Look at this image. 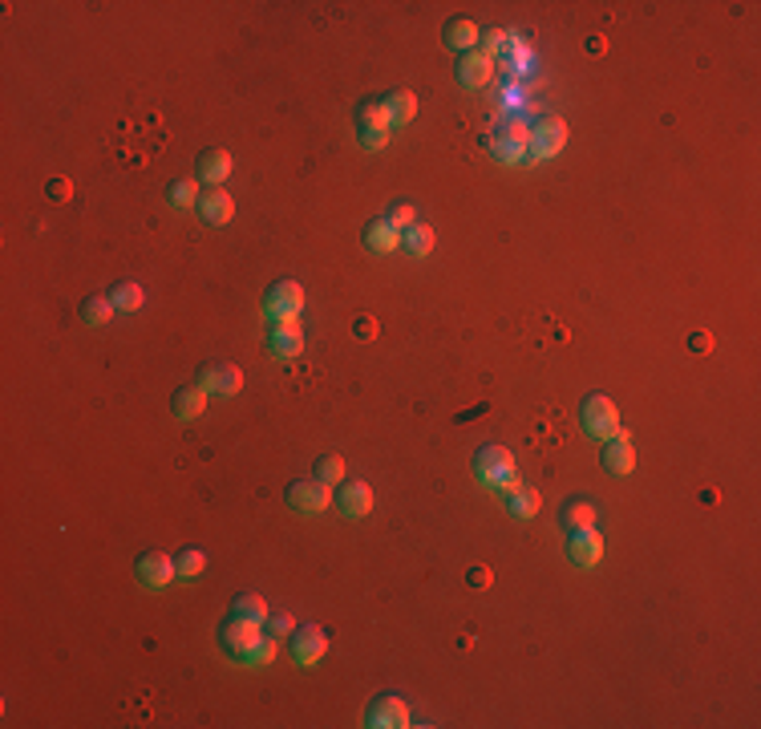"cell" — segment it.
Segmentation results:
<instances>
[{
    "instance_id": "1",
    "label": "cell",
    "mask_w": 761,
    "mask_h": 729,
    "mask_svg": "<svg viewBox=\"0 0 761 729\" xmlns=\"http://www.w3.org/2000/svg\"><path fill=\"white\" fill-rule=\"evenodd\" d=\"M474 474H478V482L490 487V490H503V495H514V490H519L514 458H511V450H503V446H482V450L474 454Z\"/></svg>"
},
{
    "instance_id": "36",
    "label": "cell",
    "mask_w": 761,
    "mask_h": 729,
    "mask_svg": "<svg viewBox=\"0 0 761 729\" xmlns=\"http://www.w3.org/2000/svg\"><path fill=\"white\" fill-rule=\"evenodd\" d=\"M45 191H49V199L69 203V199H73V182H69V179H49V187H45Z\"/></svg>"
},
{
    "instance_id": "29",
    "label": "cell",
    "mask_w": 761,
    "mask_h": 729,
    "mask_svg": "<svg viewBox=\"0 0 761 729\" xmlns=\"http://www.w3.org/2000/svg\"><path fill=\"white\" fill-rule=\"evenodd\" d=\"M207 567V556H203L199 547H182L179 556H174V572H179L182 579H195Z\"/></svg>"
},
{
    "instance_id": "16",
    "label": "cell",
    "mask_w": 761,
    "mask_h": 729,
    "mask_svg": "<svg viewBox=\"0 0 761 729\" xmlns=\"http://www.w3.org/2000/svg\"><path fill=\"white\" fill-rule=\"evenodd\" d=\"M199 215L211 223V227H223L235 215V199H231L223 187H211L207 195H199Z\"/></svg>"
},
{
    "instance_id": "8",
    "label": "cell",
    "mask_w": 761,
    "mask_h": 729,
    "mask_svg": "<svg viewBox=\"0 0 761 729\" xmlns=\"http://www.w3.org/2000/svg\"><path fill=\"white\" fill-rule=\"evenodd\" d=\"M410 721H413V713L401 697H377L369 705V713H365V725H373V729H405Z\"/></svg>"
},
{
    "instance_id": "24",
    "label": "cell",
    "mask_w": 761,
    "mask_h": 729,
    "mask_svg": "<svg viewBox=\"0 0 761 729\" xmlns=\"http://www.w3.org/2000/svg\"><path fill=\"white\" fill-rule=\"evenodd\" d=\"M77 312H81V320H86L89 328H105L110 325V317H114V300L110 296H86Z\"/></svg>"
},
{
    "instance_id": "19",
    "label": "cell",
    "mask_w": 761,
    "mask_h": 729,
    "mask_svg": "<svg viewBox=\"0 0 761 729\" xmlns=\"http://www.w3.org/2000/svg\"><path fill=\"white\" fill-rule=\"evenodd\" d=\"M478 25L470 17H454L446 20V29H442V37H446L450 49H462V53H470V49H478Z\"/></svg>"
},
{
    "instance_id": "6",
    "label": "cell",
    "mask_w": 761,
    "mask_h": 729,
    "mask_svg": "<svg viewBox=\"0 0 761 729\" xmlns=\"http://www.w3.org/2000/svg\"><path fill=\"white\" fill-rule=\"evenodd\" d=\"M284 499H288V507H292L296 515H320V510L333 503V487H324V482H316V479L292 482Z\"/></svg>"
},
{
    "instance_id": "14",
    "label": "cell",
    "mask_w": 761,
    "mask_h": 729,
    "mask_svg": "<svg viewBox=\"0 0 761 729\" xmlns=\"http://www.w3.org/2000/svg\"><path fill=\"white\" fill-rule=\"evenodd\" d=\"M571 559L580 567H596L603 556V535L596 527H583V531H571V543H567Z\"/></svg>"
},
{
    "instance_id": "4",
    "label": "cell",
    "mask_w": 761,
    "mask_h": 729,
    "mask_svg": "<svg viewBox=\"0 0 761 729\" xmlns=\"http://www.w3.org/2000/svg\"><path fill=\"white\" fill-rule=\"evenodd\" d=\"M580 422H583V430L591 434V438H608V434H616L619 430V413H616V402L611 397H603V394H591L588 402H583V410H580Z\"/></svg>"
},
{
    "instance_id": "25",
    "label": "cell",
    "mask_w": 761,
    "mask_h": 729,
    "mask_svg": "<svg viewBox=\"0 0 761 729\" xmlns=\"http://www.w3.org/2000/svg\"><path fill=\"white\" fill-rule=\"evenodd\" d=\"M166 203H171V207H199V182L174 179L171 187H166Z\"/></svg>"
},
{
    "instance_id": "38",
    "label": "cell",
    "mask_w": 761,
    "mask_h": 729,
    "mask_svg": "<svg viewBox=\"0 0 761 729\" xmlns=\"http://www.w3.org/2000/svg\"><path fill=\"white\" fill-rule=\"evenodd\" d=\"M466 579H470L474 587H490V579H495V576H490V567H470Z\"/></svg>"
},
{
    "instance_id": "32",
    "label": "cell",
    "mask_w": 761,
    "mask_h": 729,
    "mask_svg": "<svg viewBox=\"0 0 761 729\" xmlns=\"http://www.w3.org/2000/svg\"><path fill=\"white\" fill-rule=\"evenodd\" d=\"M385 219H389V227H393V231H401V235H405V231H410L413 223H418V207H413V203H393Z\"/></svg>"
},
{
    "instance_id": "5",
    "label": "cell",
    "mask_w": 761,
    "mask_h": 729,
    "mask_svg": "<svg viewBox=\"0 0 761 729\" xmlns=\"http://www.w3.org/2000/svg\"><path fill=\"white\" fill-rule=\"evenodd\" d=\"M259 636H264V633H259V624L256 620H243V616H231V620L219 628V644L227 648L231 656H235V661H248L251 648L259 644Z\"/></svg>"
},
{
    "instance_id": "41",
    "label": "cell",
    "mask_w": 761,
    "mask_h": 729,
    "mask_svg": "<svg viewBox=\"0 0 761 729\" xmlns=\"http://www.w3.org/2000/svg\"><path fill=\"white\" fill-rule=\"evenodd\" d=\"M588 53H603V37H588Z\"/></svg>"
},
{
    "instance_id": "12",
    "label": "cell",
    "mask_w": 761,
    "mask_h": 729,
    "mask_svg": "<svg viewBox=\"0 0 761 729\" xmlns=\"http://www.w3.org/2000/svg\"><path fill=\"white\" fill-rule=\"evenodd\" d=\"M199 385L207 389V394L235 397L239 389H243V373H239L235 364H207V369L199 373Z\"/></svg>"
},
{
    "instance_id": "7",
    "label": "cell",
    "mask_w": 761,
    "mask_h": 729,
    "mask_svg": "<svg viewBox=\"0 0 761 729\" xmlns=\"http://www.w3.org/2000/svg\"><path fill=\"white\" fill-rule=\"evenodd\" d=\"M563 146H567V122H563V118H542L531 134L527 158H551V154H559Z\"/></svg>"
},
{
    "instance_id": "37",
    "label": "cell",
    "mask_w": 761,
    "mask_h": 729,
    "mask_svg": "<svg viewBox=\"0 0 761 729\" xmlns=\"http://www.w3.org/2000/svg\"><path fill=\"white\" fill-rule=\"evenodd\" d=\"M352 336L357 341H373L377 336V317H357L352 320Z\"/></svg>"
},
{
    "instance_id": "35",
    "label": "cell",
    "mask_w": 761,
    "mask_h": 729,
    "mask_svg": "<svg viewBox=\"0 0 761 729\" xmlns=\"http://www.w3.org/2000/svg\"><path fill=\"white\" fill-rule=\"evenodd\" d=\"M478 41H482L486 58H490V53H498V49H506V33L503 29H482V33H478Z\"/></svg>"
},
{
    "instance_id": "34",
    "label": "cell",
    "mask_w": 761,
    "mask_h": 729,
    "mask_svg": "<svg viewBox=\"0 0 761 729\" xmlns=\"http://www.w3.org/2000/svg\"><path fill=\"white\" fill-rule=\"evenodd\" d=\"M292 624H296V620H292L288 612L267 616V620H264V633H267V636H276V641H284V636H292Z\"/></svg>"
},
{
    "instance_id": "26",
    "label": "cell",
    "mask_w": 761,
    "mask_h": 729,
    "mask_svg": "<svg viewBox=\"0 0 761 729\" xmlns=\"http://www.w3.org/2000/svg\"><path fill=\"white\" fill-rule=\"evenodd\" d=\"M506 510H511L514 518H531L534 510H539V490L519 487L514 495H506Z\"/></svg>"
},
{
    "instance_id": "30",
    "label": "cell",
    "mask_w": 761,
    "mask_h": 729,
    "mask_svg": "<svg viewBox=\"0 0 761 729\" xmlns=\"http://www.w3.org/2000/svg\"><path fill=\"white\" fill-rule=\"evenodd\" d=\"M231 616H243V620H256V624H264L267 620V604H264V595H256V592H243L235 600V608H231Z\"/></svg>"
},
{
    "instance_id": "31",
    "label": "cell",
    "mask_w": 761,
    "mask_h": 729,
    "mask_svg": "<svg viewBox=\"0 0 761 729\" xmlns=\"http://www.w3.org/2000/svg\"><path fill=\"white\" fill-rule=\"evenodd\" d=\"M401 240L410 243L413 256H429V251H434V240H438V235H434V227H429V223H413V227L405 231Z\"/></svg>"
},
{
    "instance_id": "39",
    "label": "cell",
    "mask_w": 761,
    "mask_h": 729,
    "mask_svg": "<svg viewBox=\"0 0 761 729\" xmlns=\"http://www.w3.org/2000/svg\"><path fill=\"white\" fill-rule=\"evenodd\" d=\"M688 349H693V353H709V349H713V336H709V333H693V336H688Z\"/></svg>"
},
{
    "instance_id": "23",
    "label": "cell",
    "mask_w": 761,
    "mask_h": 729,
    "mask_svg": "<svg viewBox=\"0 0 761 729\" xmlns=\"http://www.w3.org/2000/svg\"><path fill=\"white\" fill-rule=\"evenodd\" d=\"M559 523L567 531H583V527H596V507L588 499H567L559 507Z\"/></svg>"
},
{
    "instance_id": "17",
    "label": "cell",
    "mask_w": 761,
    "mask_h": 729,
    "mask_svg": "<svg viewBox=\"0 0 761 729\" xmlns=\"http://www.w3.org/2000/svg\"><path fill=\"white\" fill-rule=\"evenodd\" d=\"M336 503H341V510H344V518H365L373 510V490H369V482H344L341 487V495H336Z\"/></svg>"
},
{
    "instance_id": "15",
    "label": "cell",
    "mask_w": 761,
    "mask_h": 729,
    "mask_svg": "<svg viewBox=\"0 0 761 729\" xmlns=\"http://www.w3.org/2000/svg\"><path fill=\"white\" fill-rule=\"evenodd\" d=\"M490 73H495V61L486 58L482 49H470V53H462V61H457V81H462L466 89L486 86Z\"/></svg>"
},
{
    "instance_id": "18",
    "label": "cell",
    "mask_w": 761,
    "mask_h": 729,
    "mask_svg": "<svg viewBox=\"0 0 761 729\" xmlns=\"http://www.w3.org/2000/svg\"><path fill=\"white\" fill-rule=\"evenodd\" d=\"M195 171H199V179H207L211 187H223V179L231 174V154L223 150V146H211V150L199 154Z\"/></svg>"
},
{
    "instance_id": "10",
    "label": "cell",
    "mask_w": 761,
    "mask_h": 729,
    "mask_svg": "<svg viewBox=\"0 0 761 729\" xmlns=\"http://www.w3.org/2000/svg\"><path fill=\"white\" fill-rule=\"evenodd\" d=\"M174 576H179V572H174V559L162 556V551H146V556L138 559V584L142 587L162 592V587H171Z\"/></svg>"
},
{
    "instance_id": "13",
    "label": "cell",
    "mask_w": 761,
    "mask_h": 729,
    "mask_svg": "<svg viewBox=\"0 0 761 729\" xmlns=\"http://www.w3.org/2000/svg\"><path fill=\"white\" fill-rule=\"evenodd\" d=\"M267 353L272 357H300L304 353V333L296 320H276L267 333Z\"/></svg>"
},
{
    "instance_id": "11",
    "label": "cell",
    "mask_w": 761,
    "mask_h": 729,
    "mask_svg": "<svg viewBox=\"0 0 761 729\" xmlns=\"http://www.w3.org/2000/svg\"><path fill=\"white\" fill-rule=\"evenodd\" d=\"M324 648H328V636H324V628H316V624H304V628H296V636H292V656H296V664L312 669V664L324 656Z\"/></svg>"
},
{
    "instance_id": "27",
    "label": "cell",
    "mask_w": 761,
    "mask_h": 729,
    "mask_svg": "<svg viewBox=\"0 0 761 729\" xmlns=\"http://www.w3.org/2000/svg\"><path fill=\"white\" fill-rule=\"evenodd\" d=\"M110 300H114V308H122V312H138L146 296H142V288H138V284L122 280V284H114V288H110Z\"/></svg>"
},
{
    "instance_id": "33",
    "label": "cell",
    "mask_w": 761,
    "mask_h": 729,
    "mask_svg": "<svg viewBox=\"0 0 761 729\" xmlns=\"http://www.w3.org/2000/svg\"><path fill=\"white\" fill-rule=\"evenodd\" d=\"M276 644H280L276 636H267V633H264V636H259V644L251 648L248 661H251V664H272V661H276Z\"/></svg>"
},
{
    "instance_id": "21",
    "label": "cell",
    "mask_w": 761,
    "mask_h": 729,
    "mask_svg": "<svg viewBox=\"0 0 761 729\" xmlns=\"http://www.w3.org/2000/svg\"><path fill=\"white\" fill-rule=\"evenodd\" d=\"M385 110H389L393 126H410L413 114H418V94L413 89H393V94H385Z\"/></svg>"
},
{
    "instance_id": "3",
    "label": "cell",
    "mask_w": 761,
    "mask_h": 729,
    "mask_svg": "<svg viewBox=\"0 0 761 729\" xmlns=\"http://www.w3.org/2000/svg\"><path fill=\"white\" fill-rule=\"evenodd\" d=\"M300 308H304V288L296 284V280H280V284H272L264 296V312L267 320L276 325V320H296L300 317Z\"/></svg>"
},
{
    "instance_id": "22",
    "label": "cell",
    "mask_w": 761,
    "mask_h": 729,
    "mask_svg": "<svg viewBox=\"0 0 761 729\" xmlns=\"http://www.w3.org/2000/svg\"><path fill=\"white\" fill-rule=\"evenodd\" d=\"M397 243H401V231H393L389 219H373L369 227H365V248L377 251V256H389Z\"/></svg>"
},
{
    "instance_id": "2",
    "label": "cell",
    "mask_w": 761,
    "mask_h": 729,
    "mask_svg": "<svg viewBox=\"0 0 761 729\" xmlns=\"http://www.w3.org/2000/svg\"><path fill=\"white\" fill-rule=\"evenodd\" d=\"M352 122H357V138H361L365 150H380V146L389 142V110H385V97H369V102H361L357 106V114H352Z\"/></svg>"
},
{
    "instance_id": "40",
    "label": "cell",
    "mask_w": 761,
    "mask_h": 729,
    "mask_svg": "<svg viewBox=\"0 0 761 729\" xmlns=\"http://www.w3.org/2000/svg\"><path fill=\"white\" fill-rule=\"evenodd\" d=\"M701 503H709V507H713V503H721V490H713V487L701 490Z\"/></svg>"
},
{
    "instance_id": "20",
    "label": "cell",
    "mask_w": 761,
    "mask_h": 729,
    "mask_svg": "<svg viewBox=\"0 0 761 729\" xmlns=\"http://www.w3.org/2000/svg\"><path fill=\"white\" fill-rule=\"evenodd\" d=\"M203 410H207V389L203 385H190V389L174 394V418L179 422H195V418H203Z\"/></svg>"
},
{
    "instance_id": "28",
    "label": "cell",
    "mask_w": 761,
    "mask_h": 729,
    "mask_svg": "<svg viewBox=\"0 0 761 729\" xmlns=\"http://www.w3.org/2000/svg\"><path fill=\"white\" fill-rule=\"evenodd\" d=\"M316 482H324V487H336V482H344V458L341 454H324V458H316Z\"/></svg>"
},
{
    "instance_id": "9",
    "label": "cell",
    "mask_w": 761,
    "mask_h": 729,
    "mask_svg": "<svg viewBox=\"0 0 761 729\" xmlns=\"http://www.w3.org/2000/svg\"><path fill=\"white\" fill-rule=\"evenodd\" d=\"M600 462H603V471H611V474H628L632 466H636V454H632V434L628 430L608 434V438H603Z\"/></svg>"
}]
</instances>
